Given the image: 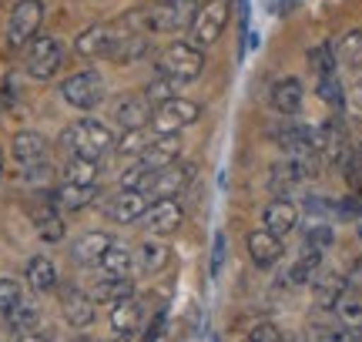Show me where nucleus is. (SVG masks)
<instances>
[{"instance_id":"obj_18","label":"nucleus","mask_w":362,"mask_h":342,"mask_svg":"<svg viewBox=\"0 0 362 342\" xmlns=\"http://www.w3.org/2000/svg\"><path fill=\"white\" fill-rule=\"evenodd\" d=\"M181 158V138L178 134H151V141H148V148L141 151V165L144 168H168V165H175V161Z\"/></svg>"},{"instance_id":"obj_43","label":"nucleus","mask_w":362,"mask_h":342,"mask_svg":"<svg viewBox=\"0 0 362 342\" xmlns=\"http://www.w3.org/2000/svg\"><path fill=\"white\" fill-rule=\"evenodd\" d=\"M279 326H272L269 319H262V322H255L252 329H248V342H279Z\"/></svg>"},{"instance_id":"obj_30","label":"nucleus","mask_w":362,"mask_h":342,"mask_svg":"<svg viewBox=\"0 0 362 342\" xmlns=\"http://www.w3.org/2000/svg\"><path fill=\"white\" fill-rule=\"evenodd\" d=\"M24 278H27V285L34 292H54L57 289V265L47 259V255H34L30 262H27L24 269Z\"/></svg>"},{"instance_id":"obj_35","label":"nucleus","mask_w":362,"mask_h":342,"mask_svg":"<svg viewBox=\"0 0 362 342\" xmlns=\"http://www.w3.org/2000/svg\"><path fill=\"white\" fill-rule=\"evenodd\" d=\"M315 94H319V98H322L329 107H342V105H346V91H342L339 71H329V74H315Z\"/></svg>"},{"instance_id":"obj_50","label":"nucleus","mask_w":362,"mask_h":342,"mask_svg":"<svg viewBox=\"0 0 362 342\" xmlns=\"http://www.w3.org/2000/svg\"><path fill=\"white\" fill-rule=\"evenodd\" d=\"M315 342H349V336H346V329H342V332L336 329V332H322Z\"/></svg>"},{"instance_id":"obj_26","label":"nucleus","mask_w":362,"mask_h":342,"mask_svg":"<svg viewBox=\"0 0 362 342\" xmlns=\"http://www.w3.org/2000/svg\"><path fill=\"white\" fill-rule=\"evenodd\" d=\"M312 295H315V302L322 305V309H336V302L349 292V285H346V278L339 276V272H315L312 276Z\"/></svg>"},{"instance_id":"obj_25","label":"nucleus","mask_w":362,"mask_h":342,"mask_svg":"<svg viewBox=\"0 0 362 342\" xmlns=\"http://www.w3.org/2000/svg\"><path fill=\"white\" fill-rule=\"evenodd\" d=\"M168 262H171V249L161 238H144L138 252H134V265H138L141 276H158Z\"/></svg>"},{"instance_id":"obj_22","label":"nucleus","mask_w":362,"mask_h":342,"mask_svg":"<svg viewBox=\"0 0 362 342\" xmlns=\"http://www.w3.org/2000/svg\"><path fill=\"white\" fill-rule=\"evenodd\" d=\"M248 259H252L255 269H272L282 259V238L265 232V228H255L248 235Z\"/></svg>"},{"instance_id":"obj_46","label":"nucleus","mask_w":362,"mask_h":342,"mask_svg":"<svg viewBox=\"0 0 362 342\" xmlns=\"http://www.w3.org/2000/svg\"><path fill=\"white\" fill-rule=\"evenodd\" d=\"M359 211H362L359 195H349L346 201H339V205H336V215H346V218H356Z\"/></svg>"},{"instance_id":"obj_13","label":"nucleus","mask_w":362,"mask_h":342,"mask_svg":"<svg viewBox=\"0 0 362 342\" xmlns=\"http://www.w3.org/2000/svg\"><path fill=\"white\" fill-rule=\"evenodd\" d=\"M148 195L144 191H134V188H121L117 195L107 198V205H104V211H107V218L117 225H131V222H141L144 211H148Z\"/></svg>"},{"instance_id":"obj_45","label":"nucleus","mask_w":362,"mask_h":342,"mask_svg":"<svg viewBox=\"0 0 362 342\" xmlns=\"http://www.w3.org/2000/svg\"><path fill=\"white\" fill-rule=\"evenodd\" d=\"M17 178L27 184H44L51 178V165H37V168H17Z\"/></svg>"},{"instance_id":"obj_39","label":"nucleus","mask_w":362,"mask_h":342,"mask_svg":"<svg viewBox=\"0 0 362 342\" xmlns=\"http://www.w3.org/2000/svg\"><path fill=\"white\" fill-rule=\"evenodd\" d=\"M148 134H144V128L141 131H124L121 138L115 141V148H117V155H128V158H141V151L148 148Z\"/></svg>"},{"instance_id":"obj_16","label":"nucleus","mask_w":362,"mask_h":342,"mask_svg":"<svg viewBox=\"0 0 362 342\" xmlns=\"http://www.w3.org/2000/svg\"><path fill=\"white\" fill-rule=\"evenodd\" d=\"M94 299H90V292L84 289H64L61 292V312H64L67 326L71 329H88L94 316H98V309H94Z\"/></svg>"},{"instance_id":"obj_5","label":"nucleus","mask_w":362,"mask_h":342,"mask_svg":"<svg viewBox=\"0 0 362 342\" xmlns=\"http://www.w3.org/2000/svg\"><path fill=\"white\" fill-rule=\"evenodd\" d=\"M40 24H44V4L40 0H21L17 7L7 17V30H4V40L11 51H21L30 40L37 37Z\"/></svg>"},{"instance_id":"obj_12","label":"nucleus","mask_w":362,"mask_h":342,"mask_svg":"<svg viewBox=\"0 0 362 342\" xmlns=\"http://www.w3.org/2000/svg\"><path fill=\"white\" fill-rule=\"evenodd\" d=\"M144 228L151 232V235L165 238V235H175L181 225H185V211H181V205L175 201V198H158V201H151L148 205V211H144Z\"/></svg>"},{"instance_id":"obj_42","label":"nucleus","mask_w":362,"mask_h":342,"mask_svg":"<svg viewBox=\"0 0 362 342\" xmlns=\"http://www.w3.org/2000/svg\"><path fill=\"white\" fill-rule=\"evenodd\" d=\"M309 61L315 67V74H329V71H336V57H332V47L329 44H319V47H312L309 51Z\"/></svg>"},{"instance_id":"obj_41","label":"nucleus","mask_w":362,"mask_h":342,"mask_svg":"<svg viewBox=\"0 0 362 342\" xmlns=\"http://www.w3.org/2000/svg\"><path fill=\"white\" fill-rule=\"evenodd\" d=\"M336 242V232H332V225H325V222H312L309 225V232H305V245H315V249H329Z\"/></svg>"},{"instance_id":"obj_33","label":"nucleus","mask_w":362,"mask_h":342,"mask_svg":"<svg viewBox=\"0 0 362 342\" xmlns=\"http://www.w3.org/2000/svg\"><path fill=\"white\" fill-rule=\"evenodd\" d=\"M7 329L13 332V336H24V332H37L40 326V309L30 299H24V302L17 305L13 312H7Z\"/></svg>"},{"instance_id":"obj_31","label":"nucleus","mask_w":362,"mask_h":342,"mask_svg":"<svg viewBox=\"0 0 362 342\" xmlns=\"http://www.w3.org/2000/svg\"><path fill=\"white\" fill-rule=\"evenodd\" d=\"M332 57L339 67H362V30H346L332 44Z\"/></svg>"},{"instance_id":"obj_37","label":"nucleus","mask_w":362,"mask_h":342,"mask_svg":"<svg viewBox=\"0 0 362 342\" xmlns=\"http://www.w3.org/2000/svg\"><path fill=\"white\" fill-rule=\"evenodd\" d=\"M141 329V342H168V312H165V305H158L155 316L148 319Z\"/></svg>"},{"instance_id":"obj_4","label":"nucleus","mask_w":362,"mask_h":342,"mask_svg":"<svg viewBox=\"0 0 362 342\" xmlns=\"http://www.w3.org/2000/svg\"><path fill=\"white\" fill-rule=\"evenodd\" d=\"M228 17H232V0H205V4L198 7V13H194L192 27H188V34H192L188 44L198 47V51L211 47V44L221 37Z\"/></svg>"},{"instance_id":"obj_21","label":"nucleus","mask_w":362,"mask_h":342,"mask_svg":"<svg viewBox=\"0 0 362 342\" xmlns=\"http://www.w3.org/2000/svg\"><path fill=\"white\" fill-rule=\"evenodd\" d=\"M54 208L57 211H84L88 205H94V198H98V184H57L51 195Z\"/></svg>"},{"instance_id":"obj_11","label":"nucleus","mask_w":362,"mask_h":342,"mask_svg":"<svg viewBox=\"0 0 362 342\" xmlns=\"http://www.w3.org/2000/svg\"><path fill=\"white\" fill-rule=\"evenodd\" d=\"M11 158L17 168H37V165H51V141L37 131H21L11 141Z\"/></svg>"},{"instance_id":"obj_55","label":"nucleus","mask_w":362,"mask_h":342,"mask_svg":"<svg viewBox=\"0 0 362 342\" xmlns=\"http://www.w3.org/2000/svg\"><path fill=\"white\" fill-rule=\"evenodd\" d=\"M359 235H362V228H359Z\"/></svg>"},{"instance_id":"obj_54","label":"nucleus","mask_w":362,"mask_h":342,"mask_svg":"<svg viewBox=\"0 0 362 342\" xmlns=\"http://www.w3.org/2000/svg\"><path fill=\"white\" fill-rule=\"evenodd\" d=\"M111 342H131V339H121V336H117V339H111Z\"/></svg>"},{"instance_id":"obj_52","label":"nucleus","mask_w":362,"mask_h":342,"mask_svg":"<svg viewBox=\"0 0 362 342\" xmlns=\"http://www.w3.org/2000/svg\"><path fill=\"white\" fill-rule=\"evenodd\" d=\"M78 342H98V339H94V336H81Z\"/></svg>"},{"instance_id":"obj_47","label":"nucleus","mask_w":362,"mask_h":342,"mask_svg":"<svg viewBox=\"0 0 362 342\" xmlns=\"http://www.w3.org/2000/svg\"><path fill=\"white\" fill-rule=\"evenodd\" d=\"M349 101H352V107L362 111V67L356 71V81H352V88H349Z\"/></svg>"},{"instance_id":"obj_17","label":"nucleus","mask_w":362,"mask_h":342,"mask_svg":"<svg viewBox=\"0 0 362 342\" xmlns=\"http://www.w3.org/2000/svg\"><path fill=\"white\" fill-rule=\"evenodd\" d=\"M30 218H34V232L44 245H57V242H64L67 235V225L61 218V211L54 208L51 198H44L37 208H30Z\"/></svg>"},{"instance_id":"obj_51","label":"nucleus","mask_w":362,"mask_h":342,"mask_svg":"<svg viewBox=\"0 0 362 342\" xmlns=\"http://www.w3.org/2000/svg\"><path fill=\"white\" fill-rule=\"evenodd\" d=\"M13 342H51V339L40 336V332H24V336H13Z\"/></svg>"},{"instance_id":"obj_10","label":"nucleus","mask_w":362,"mask_h":342,"mask_svg":"<svg viewBox=\"0 0 362 342\" xmlns=\"http://www.w3.org/2000/svg\"><path fill=\"white\" fill-rule=\"evenodd\" d=\"M194 178V165H168V168H158L155 175H151V182H148V188H144V195H148V201L151 198H178L188 184H192Z\"/></svg>"},{"instance_id":"obj_19","label":"nucleus","mask_w":362,"mask_h":342,"mask_svg":"<svg viewBox=\"0 0 362 342\" xmlns=\"http://www.w3.org/2000/svg\"><path fill=\"white\" fill-rule=\"evenodd\" d=\"M262 222H265V232H272V235H279V238L292 235L298 225V205L288 201V198H272L269 205H265Z\"/></svg>"},{"instance_id":"obj_3","label":"nucleus","mask_w":362,"mask_h":342,"mask_svg":"<svg viewBox=\"0 0 362 342\" xmlns=\"http://www.w3.org/2000/svg\"><path fill=\"white\" fill-rule=\"evenodd\" d=\"M155 71H158V78H168V81H175V84H188V81L202 78L205 54L198 51V47H192L188 40H175L165 51H158Z\"/></svg>"},{"instance_id":"obj_29","label":"nucleus","mask_w":362,"mask_h":342,"mask_svg":"<svg viewBox=\"0 0 362 342\" xmlns=\"http://www.w3.org/2000/svg\"><path fill=\"white\" fill-rule=\"evenodd\" d=\"M131 295H134V282L128 276H104L90 289V299L101 305H117V302H124V299H131Z\"/></svg>"},{"instance_id":"obj_8","label":"nucleus","mask_w":362,"mask_h":342,"mask_svg":"<svg viewBox=\"0 0 362 342\" xmlns=\"http://www.w3.org/2000/svg\"><path fill=\"white\" fill-rule=\"evenodd\" d=\"M198 118H202V107L178 94V98H168V101L155 105L151 124H155V134H178L185 128H192Z\"/></svg>"},{"instance_id":"obj_27","label":"nucleus","mask_w":362,"mask_h":342,"mask_svg":"<svg viewBox=\"0 0 362 342\" xmlns=\"http://www.w3.org/2000/svg\"><path fill=\"white\" fill-rule=\"evenodd\" d=\"M111 242H115V238L104 235V232H84L81 238L71 242V259H74L78 265H98Z\"/></svg>"},{"instance_id":"obj_49","label":"nucleus","mask_w":362,"mask_h":342,"mask_svg":"<svg viewBox=\"0 0 362 342\" xmlns=\"http://www.w3.org/2000/svg\"><path fill=\"white\" fill-rule=\"evenodd\" d=\"M279 342H309V336H305L302 329H288V332L279 336Z\"/></svg>"},{"instance_id":"obj_36","label":"nucleus","mask_w":362,"mask_h":342,"mask_svg":"<svg viewBox=\"0 0 362 342\" xmlns=\"http://www.w3.org/2000/svg\"><path fill=\"white\" fill-rule=\"evenodd\" d=\"M336 316H339V326H342V329L362 332V302L352 295V292H346V295L336 302Z\"/></svg>"},{"instance_id":"obj_7","label":"nucleus","mask_w":362,"mask_h":342,"mask_svg":"<svg viewBox=\"0 0 362 342\" xmlns=\"http://www.w3.org/2000/svg\"><path fill=\"white\" fill-rule=\"evenodd\" d=\"M61 98L78 111H94L107 98V88H104V78L98 71H78L61 84Z\"/></svg>"},{"instance_id":"obj_44","label":"nucleus","mask_w":362,"mask_h":342,"mask_svg":"<svg viewBox=\"0 0 362 342\" xmlns=\"http://www.w3.org/2000/svg\"><path fill=\"white\" fill-rule=\"evenodd\" d=\"M225 249H228V242H225V235H215V242H211V278L221 276V265H225Z\"/></svg>"},{"instance_id":"obj_24","label":"nucleus","mask_w":362,"mask_h":342,"mask_svg":"<svg viewBox=\"0 0 362 342\" xmlns=\"http://www.w3.org/2000/svg\"><path fill=\"white\" fill-rule=\"evenodd\" d=\"M322 269V249H315V245H305L302 242V252L296 255V262L288 265V272H285V285H309L312 276Z\"/></svg>"},{"instance_id":"obj_6","label":"nucleus","mask_w":362,"mask_h":342,"mask_svg":"<svg viewBox=\"0 0 362 342\" xmlns=\"http://www.w3.org/2000/svg\"><path fill=\"white\" fill-rule=\"evenodd\" d=\"M64 44L57 37H51V34H44V37H34L30 44H27V54H24V71L30 74V78L37 81H51L57 71H61V64H64Z\"/></svg>"},{"instance_id":"obj_2","label":"nucleus","mask_w":362,"mask_h":342,"mask_svg":"<svg viewBox=\"0 0 362 342\" xmlns=\"http://www.w3.org/2000/svg\"><path fill=\"white\" fill-rule=\"evenodd\" d=\"M115 131L101 124L98 118H81L74 124H67L64 131H61V145L71 151V155H78V158H90V161H101L111 148H115Z\"/></svg>"},{"instance_id":"obj_38","label":"nucleus","mask_w":362,"mask_h":342,"mask_svg":"<svg viewBox=\"0 0 362 342\" xmlns=\"http://www.w3.org/2000/svg\"><path fill=\"white\" fill-rule=\"evenodd\" d=\"M24 285L17 282V278H0V316H7L13 312L17 305L24 302Z\"/></svg>"},{"instance_id":"obj_53","label":"nucleus","mask_w":362,"mask_h":342,"mask_svg":"<svg viewBox=\"0 0 362 342\" xmlns=\"http://www.w3.org/2000/svg\"><path fill=\"white\" fill-rule=\"evenodd\" d=\"M0 175H4V155H0Z\"/></svg>"},{"instance_id":"obj_1","label":"nucleus","mask_w":362,"mask_h":342,"mask_svg":"<svg viewBox=\"0 0 362 342\" xmlns=\"http://www.w3.org/2000/svg\"><path fill=\"white\" fill-rule=\"evenodd\" d=\"M198 0H158L144 11L131 13L128 24H138L144 34H178V30H188L198 13Z\"/></svg>"},{"instance_id":"obj_28","label":"nucleus","mask_w":362,"mask_h":342,"mask_svg":"<svg viewBox=\"0 0 362 342\" xmlns=\"http://www.w3.org/2000/svg\"><path fill=\"white\" fill-rule=\"evenodd\" d=\"M148 51H151L148 34H144V30H128V27H124V34H121V40H117V47L111 51L107 61H115V64H138Z\"/></svg>"},{"instance_id":"obj_48","label":"nucleus","mask_w":362,"mask_h":342,"mask_svg":"<svg viewBox=\"0 0 362 342\" xmlns=\"http://www.w3.org/2000/svg\"><path fill=\"white\" fill-rule=\"evenodd\" d=\"M346 285H349V289H362V259H359V262H352L349 278H346Z\"/></svg>"},{"instance_id":"obj_9","label":"nucleus","mask_w":362,"mask_h":342,"mask_svg":"<svg viewBox=\"0 0 362 342\" xmlns=\"http://www.w3.org/2000/svg\"><path fill=\"white\" fill-rule=\"evenodd\" d=\"M124 34L121 24H94L88 30H81L74 37V51L88 61H98V57H111V51L117 47V40Z\"/></svg>"},{"instance_id":"obj_34","label":"nucleus","mask_w":362,"mask_h":342,"mask_svg":"<svg viewBox=\"0 0 362 342\" xmlns=\"http://www.w3.org/2000/svg\"><path fill=\"white\" fill-rule=\"evenodd\" d=\"M61 182L64 184H98V161L71 155L67 165L61 168Z\"/></svg>"},{"instance_id":"obj_20","label":"nucleus","mask_w":362,"mask_h":342,"mask_svg":"<svg viewBox=\"0 0 362 342\" xmlns=\"http://www.w3.org/2000/svg\"><path fill=\"white\" fill-rule=\"evenodd\" d=\"M302 101H305V91H302V81L298 78H279L269 88V105L282 114V118H292L302 111Z\"/></svg>"},{"instance_id":"obj_40","label":"nucleus","mask_w":362,"mask_h":342,"mask_svg":"<svg viewBox=\"0 0 362 342\" xmlns=\"http://www.w3.org/2000/svg\"><path fill=\"white\" fill-rule=\"evenodd\" d=\"M178 88L181 84H175V81H168V78H155L144 88V98H148L151 105H161V101H168V98H178Z\"/></svg>"},{"instance_id":"obj_23","label":"nucleus","mask_w":362,"mask_h":342,"mask_svg":"<svg viewBox=\"0 0 362 342\" xmlns=\"http://www.w3.org/2000/svg\"><path fill=\"white\" fill-rule=\"evenodd\" d=\"M144 326V309L141 302L131 295V299H124V302L111 305V329H115V336H121V339H131L134 332H141Z\"/></svg>"},{"instance_id":"obj_14","label":"nucleus","mask_w":362,"mask_h":342,"mask_svg":"<svg viewBox=\"0 0 362 342\" xmlns=\"http://www.w3.org/2000/svg\"><path fill=\"white\" fill-rule=\"evenodd\" d=\"M272 141L282 148L285 155H315V128L309 124H296V121H285L279 128H272Z\"/></svg>"},{"instance_id":"obj_15","label":"nucleus","mask_w":362,"mask_h":342,"mask_svg":"<svg viewBox=\"0 0 362 342\" xmlns=\"http://www.w3.org/2000/svg\"><path fill=\"white\" fill-rule=\"evenodd\" d=\"M151 114H155V105L141 94H124L115 105V121L124 128V131H141L144 124H151Z\"/></svg>"},{"instance_id":"obj_32","label":"nucleus","mask_w":362,"mask_h":342,"mask_svg":"<svg viewBox=\"0 0 362 342\" xmlns=\"http://www.w3.org/2000/svg\"><path fill=\"white\" fill-rule=\"evenodd\" d=\"M104 276H131V269H134V252L128 245H121V242H111L107 252L101 255V262H98Z\"/></svg>"}]
</instances>
